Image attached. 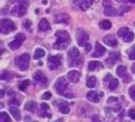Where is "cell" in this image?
I'll use <instances>...</instances> for the list:
<instances>
[{"mask_svg":"<svg viewBox=\"0 0 135 122\" xmlns=\"http://www.w3.org/2000/svg\"><path fill=\"white\" fill-rule=\"evenodd\" d=\"M56 37L57 41L53 44V48L57 50H64L71 42L69 32L66 31H58L56 32Z\"/></svg>","mask_w":135,"mask_h":122,"instance_id":"1","label":"cell"},{"mask_svg":"<svg viewBox=\"0 0 135 122\" xmlns=\"http://www.w3.org/2000/svg\"><path fill=\"white\" fill-rule=\"evenodd\" d=\"M54 87H55V89H56L57 92L59 95H62L67 98H72L74 97L72 92L68 91L69 85H68L67 80L64 77H59L57 80L56 83H55Z\"/></svg>","mask_w":135,"mask_h":122,"instance_id":"2","label":"cell"},{"mask_svg":"<svg viewBox=\"0 0 135 122\" xmlns=\"http://www.w3.org/2000/svg\"><path fill=\"white\" fill-rule=\"evenodd\" d=\"M29 6L28 0H18V3L13 8L11 14L16 17H21L25 15Z\"/></svg>","mask_w":135,"mask_h":122,"instance_id":"3","label":"cell"},{"mask_svg":"<svg viewBox=\"0 0 135 122\" xmlns=\"http://www.w3.org/2000/svg\"><path fill=\"white\" fill-rule=\"evenodd\" d=\"M15 65L21 71L27 70L30 66V55L28 53H23L15 58Z\"/></svg>","mask_w":135,"mask_h":122,"instance_id":"4","label":"cell"},{"mask_svg":"<svg viewBox=\"0 0 135 122\" xmlns=\"http://www.w3.org/2000/svg\"><path fill=\"white\" fill-rule=\"evenodd\" d=\"M15 30V25L10 19H3L0 22V31L3 34H7Z\"/></svg>","mask_w":135,"mask_h":122,"instance_id":"5","label":"cell"},{"mask_svg":"<svg viewBox=\"0 0 135 122\" xmlns=\"http://www.w3.org/2000/svg\"><path fill=\"white\" fill-rule=\"evenodd\" d=\"M25 40V34H23V33H19V34H17L15 36V39L8 43V47H9L11 50L18 49L21 46V44L24 43Z\"/></svg>","mask_w":135,"mask_h":122,"instance_id":"6","label":"cell"},{"mask_svg":"<svg viewBox=\"0 0 135 122\" xmlns=\"http://www.w3.org/2000/svg\"><path fill=\"white\" fill-rule=\"evenodd\" d=\"M76 38H77L78 44L79 46H85L88 43L90 37L85 31L82 30V29H79L77 33H76Z\"/></svg>","mask_w":135,"mask_h":122,"instance_id":"7","label":"cell"},{"mask_svg":"<svg viewBox=\"0 0 135 122\" xmlns=\"http://www.w3.org/2000/svg\"><path fill=\"white\" fill-rule=\"evenodd\" d=\"M48 68L51 70L57 69L61 65V57L60 56H51L47 60Z\"/></svg>","mask_w":135,"mask_h":122,"instance_id":"8","label":"cell"},{"mask_svg":"<svg viewBox=\"0 0 135 122\" xmlns=\"http://www.w3.org/2000/svg\"><path fill=\"white\" fill-rule=\"evenodd\" d=\"M74 3L81 10L85 11L91 6L93 2L91 0H74Z\"/></svg>","mask_w":135,"mask_h":122,"instance_id":"9","label":"cell"},{"mask_svg":"<svg viewBox=\"0 0 135 122\" xmlns=\"http://www.w3.org/2000/svg\"><path fill=\"white\" fill-rule=\"evenodd\" d=\"M81 76V74H80L79 71L78 70H70L67 73V77L72 82H78Z\"/></svg>","mask_w":135,"mask_h":122,"instance_id":"10","label":"cell"},{"mask_svg":"<svg viewBox=\"0 0 135 122\" xmlns=\"http://www.w3.org/2000/svg\"><path fill=\"white\" fill-rule=\"evenodd\" d=\"M33 79L36 82L40 83V84H46V82H47V80H46V77L45 76V75L40 70L35 72V74L33 75Z\"/></svg>","mask_w":135,"mask_h":122,"instance_id":"11","label":"cell"},{"mask_svg":"<svg viewBox=\"0 0 135 122\" xmlns=\"http://www.w3.org/2000/svg\"><path fill=\"white\" fill-rule=\"evenodd\" d=\"M105 52H107V49H105V48H104L103 46L101 44H100L99 43H96V44H95V51L93 53V54L91 56L93 58H98V57L102 56Z\"/></svg>","mask_w":135,"mask_h":122,"instance_id":"12","label":"cell"},{"mask_svg":"<svg viewBox=\"0 0 135 122\" xmlns=\"http://www.w3.org/2000/svg\"><path fill=\"white\" fill-rule=\"evenodd\" d=\"M103 42L105 44H107L108 46H111V47H117L118 44V42L117 40V38L114 36L109 35L103 38Z\"/></svg>","mask_w":135,"mask_h":122,"instance_id":"13","label":"cell"},{"mask_svg":"<svg viewBox=\"0 0 135 122\" xmlns=\"http://www.w3.org/2000/svg\"><path fill=\"white\" fill-rule=\"evenodd\" d=\"M55 21H56V23H64V24H68V23H69V21H70V17H69V15H67L65 13L58 14L56 16Z\"/></svg>","mask_w":135,"mask_h":122,"instance_id":"14","label":"cell"},{"mask_svg":"<svg viewBox=\"0 0 135 122\" xmlns=\"http://www.w3.org/2000/svg\"><path fill=\"white\" fill-rule=\"evenodd\" d=\"M51 29V26L47 20L46 19H41L40 20L39 24H38V30L41 31H47Z\"/></svg>","mask_w":135,"mask_h":122,"instance_id":"15","label":"cell"},{"mask_svg":"<svg viewBox=\"0 0 135 122\" xmlns=\"http://www.w3.org/2000/svg\"><path fill=\"white\" fill-rule=\"evenodd\" d=\"M86 98L90 102H92V103H98L100 100L99 95L97 94V92H95L94 91L88 92L86 94Z\"/></svg>","mask_w":135,"mask_h":122,"instance_id":"16","label":"cell"},{"mask_svg":"<svg viewBox=\"0 0 135 122\" xmlns=\"http://www.w3.org/2000/svg\"><path fill=\"white\" fill-rule=\"evenodd\" d=\"M57 105L58 106V109L61 113H62V114H69V113L70 109L65 101H59L58 103H57Z\"/></svg>","mask_w":135,"mask_h":122,"instance_id":"17","label":"cell"},{"mask_svg":"<svg viewBox=\"0 0 135 122\" xmlns=\"http://www.w3.org/2000/svg\"><path fill=\"white\" fill-rule=\"evenodd\" d=\"M102 68H103V65L100 61H90L89 63V70L90 71L97 70Z\"/></svg>","mask_w":135,"mask_h":122,"instance_id":"18","label":"cell"},{"mask_svg":"<svg viewBox=\"0 0 135 122\" xmlns=\"http://www.w3.org/2000/svg\"><path fill=\"white\" fill-rule=\"evenodd\" d=\"M104 13L105 15H107V16H115V15H119V10H117L111 5V6H108L107 8H105Z\"/></svg>","mask_w":135,"mask_h":122,"instance_id":"19","label":"cell"},{"mask_svg":"<svg viewBox=\"0 0 135 122\" xmlns=\"http://www.w3.org/2000/svg\"><path fill=\"white\" fill-rule=\"evenodd\" d=\"M36 106H37V104L36 102H34V101H28V102L25 104V109L30 112H35Z\"/></svg>","mask_w":135,"mask_h":122,"instance_id":"20","label":"cell"},{"mask_svg":"<svg viewBox=\"0 0 135 122\" xmlns=\"http://www.w3.org/2000/svg\"><path fill=\"white\" fill-rule=\"evenodd\" d=\"M9 111L11 113V115L14 116V118L16 120H20L21 119V116H20V112L17 107H10L9 109Z\"/></svg>","mask_w":135,"mask_h":122,"instance_id":"21","label":"cell"},{"mask_svg":"<svg viewBox=\"0 0 135 122\" xmlns=\"http://www.w3.org/2000/svg\"><path fill=\"white\" fill-rule=\"evenodd\" d=\"M117 75L121 78H123L125 75H127V68L124 65H119L117 69Z\"/></svg>","mask_w":135,"mask_h":122,"instance_id":"22","label":"cell"},{"mask_svg":"<svg viewBox=\"0 0 135 122\" xmlns=\"http://www.w3.org/2000/svg\"><path fill=\"white\" fill-rule=\"evenodd\" d=\"M69 56L71 58H73V60H76L77 58L79 57V50L77 48H71L69 49Z\"/></svg>","mask_w":135,"mask_h":122,"instance_id":"23","label":"cell"},{"mask_svg":"<svg viewBox=\"0 0 135 122\" xmlns=\"http://www.w3.org/2000/svg\"><path fill=\"white\" fill-rule=\"evenodd\" d=\"M99 26L102 30H109L112 27V22L108 20H103L100 22Z\"/></svg>","mask_w":135,"mask_h":122,"instance_id":"24","label":"cell"},{"mask_svg":"<svg viewBox=\"0 0 135 122\" xmlns=\"http://www.w3.org/2000/svg\"><path fill=\"white\" fill-rule=\"evenodd\" d=\"M118 85H119V82H118V80L117 79H111V81L109 82V84H108V88L111 91H114L116 90Z\"/></svg>","mask_w":135,"mask_h":122,"instance_id":"25","label":"cell"},{"mask_svg":"<svg viewBox=\"0 0 135 122\" xmlns=\"http://www.w3.org/2000/svg\"><path fill=\"white\" fill-rule=\"evenodd\" d=\"M96 85H97V79H96V77L90 76V77L88 78L87 82H86V86L88 87L92 88V87H95Z\"/></svg>","mask_w":135,"mask_h":122,"instance_id":"26","label":"cell"},{"mask_svg":"<svg viewBox=\"0 0 135 122\" xmlns=\"http://www.w3.org/2000/svg\"><path fill=\"white\" fill-rule=\"evenodd\" d=\"M45 51L42 48H36L35 53H34V58L35 60H39L41 58H43L45 56Z\"/></svg>","mask_w":135,"mask_h":122,"instance_id":"27","label":"cell"},{"mask_svg":"<svg viewBox=\"0 0 135 122\" xmlns=\"http://www.w3.org/2000/svg\"><path fill=\"white\" fill-rule=\"evenodd\" d=\"M123 40L126 42V43H131L132 41H133V38H134V34L133 31H128L127 34L122 37Z\"/></svg>","mask_w":135,"mask_h":122,"instance_id":"28","label":"cell"},{"mask_svg":"<svg viewBox=\"0 0 135 122\" xmlns=\"http://www.w3.org/2000/svg\"><path fill=\"white\" fill-rule=\"evenodd\" d=\"M0 121L2 122H7V121H11L10 117L5 112H1L0 113Z\"/></svg>","mask_w":135,"mask_h":122,"instance_id":"29","label":"cell"},{"mask_svg":"<svg viewBox=\"0 0 135 122\" xmlns=\"http://www.w3.org/2000/svg\"><path fill=\"white\" fill-rule=\"evenodd\" d=\"M128 55L130 60H135V45L132 46L128 50Z\"/></svg>","mask_w":135,"mask_h":122,"instance_id":"30","label":"cell"},{"mask_svg":"<svg viewBox=\"0 0 135 122\" xmlns=\"http://www.w3.org/2000/svg\"><path fill=\"white\" fill-rule=\"evenodd\" d=\"M29 84H30L29 80H25V81H23L22 82H20V84L19 85V89L20 91H25L27 87L29 86Z\"/></svg>","mask_w":135,"mask_h":122,"instance_id":"31","label":"cell"},{"mask_svg":"<svg viewBox=\"0 0 135 122\" xmlns=\"http://www.w3.org/2000/svg\"><path fill=\"white\" fill-rule=\"evenodd\" d=\"M11 77H12L11 74L7 70L2 71L1 75H0V79H1V80H9Z\"/></svg>","mask_w":135,"mask_h":122,"instance_id":"32","label":"cell"},{"mask_svg":"<svg viewBox=\"0 0 135 122\" xmlns=\"http://www.w3.org/2000/svg\"><path fill=\"white\" fill-rule=\"evenodd\" d=\"M128 31H129V29L128 27H122L121 29H119V31H117V36L120 37H123Z\"/></svg>","mask_w":135,"mask_h":122,"instance_id":"33","label":"cell"},{"mask_svg":"<svg viewBox=\"0 0 135 122\" xmlns=\"http://www.w3.org/2000/svg\"><path fill=\"white\" fill-rule=\"evenodd\" d=\"M120 53L119 52H112L111 53H110V58H112V60H117L120 58Z\"/></svg>","mask_w":135,"mask_h":122,"instance_id":"34","label":"cell"},{"mask_svg":"<svg viewBox=\"0 0 135 122\" xmlns=\"http://www.w3.org/2000/svg\"><path fill=\"white\" fill-rule=\"evenodd\" d=\"M8 105H9V107H18L20 105V102L15 98H12L8 102Z\"/></svg>","mask_w":135,"mask_h":122,"instance_id":"35","label":"cell"},{"mask_svg":"<svg viewBox=\"0 0 135 122\" xmlns=\"http://www.w3.org/2000/svg\"><path fill=\"white\" fill-rule=\"evenodd\" d=\"M128 93H129L130 98L133 101H135V86L130 87L129 90H128Z\"/></svg>","mask_w":135,"mask_h":122,"instance_id":"36","label":"cell"},{"mask_svg":"<svg viewBox=\"0 0 135 122\" xmlns=\"http://www.w3.org/2000/svg\"><path fill=\"white\" fill-rule=\"evenodd\" d=\"M128 115L132 120H135V108H132L128 111Z\"/></svg>","mask_w":135,"mask_h":122,"instance_id":"37","label":"cell"},{"mask_svg":"<svg viewBox=\"0 0 135 122\" xmlns=\"http://www.w3.org/2000/svg\"><path fill=\"white\" fill-rule=\"evenodd\" d=\"M51 98H52V93H51L50 92H46L45 93L42 95V98L45 99V100L50 99Z\"/></svg>","mask_w":135,"mask_h":122,"instance_id":"38","label":"cell"},{"mask_svg":"<svg viewBox=\"0 0 135 122\" xmlns=\"http://www.w3.org/2000/svg\"><path fill=\"white\" fill-rule=\"evenodd\" d=\"M24 26H25V28H26V29H28V30L31 31V22L29 20H25V21L24 22Z\"/></svg>","mask_w":135,"mask_h":122,"instance_id":"39","label":"cell"},{"mask_svg":"<svg viewBox=\"0 0 135 122\" xmlns=\"http://www.w3.org/2000/svg\"><path fill=\"white\" fill-rule=\"evenodd\" d=\"M41 110H43V111L48 110V109H49V105L47 103H42L41 104Z\"/></svg>","mask_w":135,"mask_h":122,"instance_id":"40","label":"cell"},{"mask_svg":"<svg viewBox=\"0 0 135 122\" xmlns=\"http://www.w3.org/2000/svg\"><path fill=\"white\" fill-rule=\"evenodd\" d=\"M116 1L118 3H135V0H116Z\"/></svg>","mask_w":135,"mask_h":122,"instance_id":"41","label":"cell"},{"mask_svg":"<svg viewBox=\"0 0 135 122\" xmlns=\"http://www.w3.org/2000/svg\"><path fill=\"white\" fill-rule=\"evenodd\" d=\"M123 79V82L124 83H128V82H130V81H131V77L129 76L128 75H125V76L122 78Z\"/></svg>","mask_w":135,"mask_h":122,"instance_id":"42","label":"cell"},{"mask_svg":"<svg viewBox=\"0 0 135 122\" xmlns=\"http://www.w3.org/2000/svg\"><path fill=\"white\" fill-rule=\"evenodd\" d=\"M103 6L105 8H107L108 6H111V1H110V0H104V1H103Z\"/></svg>","mask_w":135,"mask_h":122,"instance_id":"43","label":"cell"},{"mask_svg":"<svg viewBox=\"0 0 135 122\" xmlns=\"http://www.w3.org/2000/svg\"><path fill=\"white\" fill-rule=\"evenodd\" d=\"M115 101H117V98H109L107 99V102L108 103H112V102H115Z\"/></svg>","mask_w":135,"mask_h":122,"instance_id":"44","label":"cell"},{"mask_svg":"<svg viewBox=\"0 0 135 122\" xmlns=\"http://www.w3.org/2000/svg\"><path fill=\"white\" fill-rule=\"evenodd\" d=\"M84 47H85V50L86 51H88V52H90V50H91V46H90V44H86L85 46H84Z\"/></svg>","mask_w":135,"mask_h":122,"instance_id":"45","label":"cell"},{"mask_svg":"<svg viewBox=\"0 0 135 122\" xmlns=\"http://www.w3.org/2000/svg\"><path fill=\"white\" fill-rule=\"evenodd\" d=\"M131 70H132V72L135 75V63H134V64H133L132 68H131Z\"/></svg>","mask_w":135,"mask_h":122,"instance_id":"46","label":"cell"},{"mask_svg":"<svg viewBox=\"0 0 135 122\" xmlns=\"http://www.w3.org/2000/svg\"><path fill=\"white\" fill-rule=\"evenodd\" d=\"M0 92H1V95H0V98H3V96H4V91H3V90H1V91H0Z\"/></svg>","mask_w":135,"mask_h":122,"instance_id":"47","label":"cell"}]
</instances>
